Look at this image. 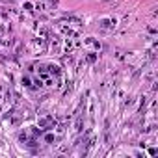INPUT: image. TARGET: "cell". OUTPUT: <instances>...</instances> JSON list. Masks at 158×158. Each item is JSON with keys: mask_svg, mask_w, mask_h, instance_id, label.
<instances>
[{"mask_svg": "<svg viewBox=\"0 0 158 158\" xmlns=\"http://www.w3.org/2000/svg\"><path fill=\"white\" fill-rule=\"evenodd\" d=\"M22 84H24L26 87H32V80H30V76L26 75V76H22Z\"/></svg>", "mask_w": 158, "mask_h": 158, "instance_id": "cell-4", "label": "cell"}, {"mask_svg": "<svg viewBox=\"0 0 158 158\" xmlns=\"http://www.w3.org/2000/svg\"><path fill=\"white\" fill-rule=\"evenodd\" d=\"M49 69H50V75L52 76H60V67L58 65H49Z\"/></svg>", "mask_w": 158, "mask_h": 158, "instance_id": "cell-3", "label": "cell"}, {"mask_svg": "<svg viewBox=\"0 0 158 158\" xmlns=\"http://www.w3.org/2000/svg\"><path fill=\"white\" fill-rule=\"evenodd\" d=\"M37 127H39V128H50V127H54V117H52V116H45V117H39V121H37Z\"/></svg>", "mask_w": 158, "mask_h": 158, "instance_id": "cell-1", "label": "cell"}, {"mask_svg": "<svg viewBox=\"0 0 158 158\" xmlns=\"http://www.w3.org/2000/svg\"><path fill=\"white\" fill-rule=\"evenodd\" d=\"M43 141L45 143H54L56 141V136H54L52 132H49V134H45V136H43Z\"/></svg>", "mask_w": 158, "mask_h": 158, "instance_id": "cell-2", "label": "cell"}]
</instances>
